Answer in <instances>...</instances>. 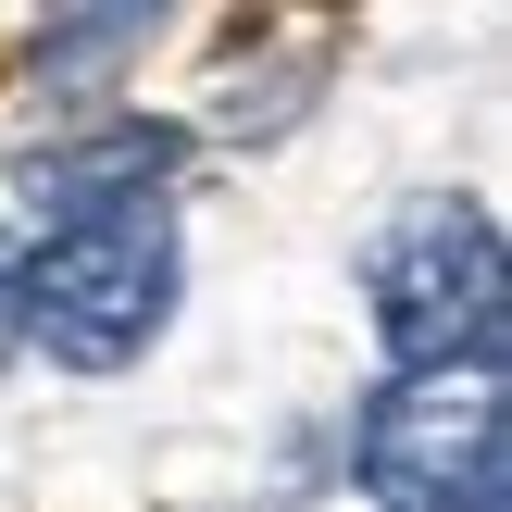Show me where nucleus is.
<instances>
[{
    "label": "nucleus",
    "instance_id": "obj_1",
    "mask_svg": "<svg viewBox=\"0 0 512 512\" xmlns=\"http://www.w3.org/2000/svg\"><path fill=\"white\" fill-rule=\"evenodd\" d=\"M363 313L400 375H500V225L488 200L425 188L363 250Z\"/></svg>",
    "mask_w": 512,
    "mask_h": 512
},
{
    "label": "nucleus",
    "instance_id": "obj_2",
    "mask_svg": "<svg viewBox=\"0 0 512 512\" xmlns=\"http://www.w3.org/2000/svg\"><path fill=\"white\" fill-rule=\"evenodd\" d=\"M175 325V213H75L50 225V250H25V338H50V363L125 375Z\"/></svg>",
    "mask_w": 512,
    "mask_h": 512
},
{
    "label": "nucleus",
    "instance_id": "obj_3",
    "mask_svg": "<svg viewBox=\"0 0 512 512\" xmlns=\"http://www.w3.org/2000/svg\"><path fill=\"white\" fill-rule=\"evenodd\" d=\"M500 375H388L350 425V463L388 512H500Z\"/></svg>",
    "mask_w": 512,
    "mask_h": 512
},
{
    "label": "nucleus",
    "instance_id": "obj_4",
    "mask_svg": "<svg viewBox=\"0 0 512 512\" xmlns=\"http://www.w3.org/2000/svg\"><path fill=\"white\" fill-rule=\"evenodd\" d=\"M188 163V125H150V113H100L75 125V138L25 150V200L38 213H138V200H163V175Z\"/></svg>",
    "mask_w": 512,
    "mask_h": 512
},
{
    "label": "nucleus",
    "instance_id": "obj_5",
    "mask_svg": "<svg viewBox=\"0 0 512 512\" xmlns=\"http://www.w3.org/2000/svg\"><path fill=\"white\" fill-rule=\"evenodd\" d=\"M13 350H25V250L0 238V363H13Z\"/></svg>",
    "mask_w": 512,
    "mask_h": 512
}]
</instances>
